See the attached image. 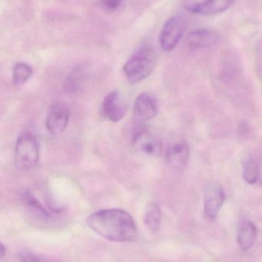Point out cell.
<instances>
[{
  "label": "cell",
  "instance_id": "1",
  "mask_svg": "<svg viewBox=\"0 0 262 262\" xmlns=\"http://www.w3.org/2000/svg\"><path fill=\"white\" fill-rule=\"evenodd\" d=\"M89 227L104 239L113 242H133L139 235L137 225L129 213L120 208L99 210L87 219Z\"/></svg>",
  "mask_w": 262,
  "mask_h": 262
},
{
  "label": "cell",
  "instance_id": "2",
  "mask_svg": "<svg viewBox=\"0 0 262 262\" xmlns=\"http://www.w3.org/2000/svg\"><path fill=\"white\" fill-rule=\"evenodd\" d=\"M157 56L152 47L144 45L132 55L123 67L124 73L128 82L139 83L152 73L156 65Z\"/></svg>",
  "mask_w": 262,
  "mask_h": 262
},
{
  "label": "cell",
  "instance_id": "3",
  "mask_svg": "<svg viewBox=\"0 0 262 262\" xmlns=\"http://www.w3.org/2000/svg\"><path fill=\"white\" fill-rule=\"evenodd\" d=\"M39 145L36 136L28 131L21 133L15 146L14 165L16 169L21 171L33 169L39 163Z\"/></svg>",
  "mask_w": 262,
  "mask_h": 262
},
{
  "label": "cell",
  "instance_id": "4",
  "mask_svg": "<svg viewBox=\"0 0 262 262\" xmlns=\"http://www.w3.org/2000/svg\"><path fill=\"white\" fill-rule=\"evenodd\" d=\"M185 19L181 16H172L165 23L160 35L162 50L171 52L176 49L185 33Z\"/></svg>",
  "mask_w": 262,
  "mask_h": 262
},
{
  "label": "cell",
  "instance_id": "5",
  "mask_svg": "<svg viewBox=\"0 0 262 262\" xmlns=\"http://www.w3.org/2000/svg\"><path fill=\"white\" fill-rule=\"evenodd\" d=\"M70 108L63 102L52 104L46 119V127L49 133L53 136L63 133L70 122Z\"/></svg>",
  "mask_w": 262,
  "mask_h": 262
},
{
  "label": "cell",
  "instance_id": "6",
  "mask_svg": "<svg viewBox=\"0 0 262 262\" xmlns=\"http://www.w3.org/2000/svg\"><path fill=\"white\" fill-rule=\"evenodd\" d=\"M126 102L117 90L110 92L104 98L102 104V113L104 117L112 122H119L127 113Z\"/></svg>",
  "mask_w": 262,
  "mask_h": 262
},
{
  "label": "cell",
  "instance_id": "7",
  "mask_svg": "<svg viewBox=\"0 0 262 262\" xmlns=\"http://www.w3.org/2000/svg\"><path fill=\"white\" fill-rule=\"evenodd\" d=\"M133 144L138 151L147 156H159L162 151L160 139L148 128H142L136 132L133 138Z\"/></svg>",
  "mask_w": 262,
  "mask_h": 262
},
{
  "label": "cell",
  "instance_id": "8",
  "mask_svg": "<svg viewBox=\"0 0 262 262\" xmlns=\"http://www.w3.org/2000/svg\"><path fill=\"white\" fill-rule=\"evenodd\" d=\"M225 200L223 188L217 183L209 184L205 188L204 206L207 217L214 219L217 216Z\"/></svg>",
  "mask_w": 262,
  "mask_h": 262
},
{
  "label": "cell",
  "instance_id": "9",
  "mask_svg": "<svg viewBox=\"0 0 262 262\" xmlns=\"http://www.w3.org/2000/svg\"><path fill=\"white\" fill-rule=\"evenodd\" d=\"M159 110L158 102L152 95L148 93H141L134 104L135 118L139 122H144L156 117Z\"/></svg>",
  "mask_w": 262,
  "mask_h": 262
},
{
  "label": "cell",
  "instance_id": "10",
  "mask_svg": "<svg viewBox=\"0 0 262 262\" xmlns=\"http://www.w3.org/2000/svg\"><path fill=\"white\" fill-rule=\"evenodd\" d=\"M217 40L219 34L217 32L209 29H198L188 33L185 42L188 49L196 50L211 47Z\"/></svg>",
  "mask_w": 262,
  "mask_h": 262
},
{
  "label": "cell",
  "instance_id": "11",
  "mask_svg": "<svg viewBox=\"0 0 262 262\" xmlns=\"http://www.w3.org/2000/svg\"><path fill=\"white\" fill-rule=\"evenodd\" d=\"M167 159L171 167L176 170H183L188 163L189 148L185 142H176L168 147Z\"/></svg>",
  "mask_w": 262,
  "mask_h": 262
},
{
  "label": "cell",
  "instance_id": "12",
  "mask_svg": "<svg viewBox=\"0 0 262 262\" xmlns=\"http://www.w3.org/2000/svg\"><path fill=\"white\" fill-rule=\"evenodd\" d=\"M88 68L84 65H78L73 69L67 76L64 89L69 93H76L83 87L88 76Z\"/></svg>",
  "mask_w": 262,
  "mask_h": 262
},
{
  "label": "cell",
  "instance_id": "13",
  "mask_svg": "<svg viewBox=\"0 0 262 262\" xmlns=\"http://www.w3.org/2000/svg\"><path fill=\"white\" fill-rule=\"evenodd\" d=\"M257 229L255 225L249 221H243L237 228V238L239 246L244 251L250 249L255 241Z\"/></svg>",
  "mask_w": 262,
  "mask_h": 262
},
{
  "label": "cell",
  "instance_id": "14",
  "mask_svg": "<svg viewBox=\"0 0 262 262\" xmlns=\"http://www.w3.org/2000/svg\"><path fill=\"white\" fill-rule=\"evenodd\" d=\"M144 222L151 233L159 231L162 223V211L159 205L151 202L147 205L144 214Z\"/></svg>",
  "mask_w": 262,
  "mask_h": 262
},
{
  "label": "cell",
  "instance_id": "15",
  "mask_svg": "<svg viewBox=\"0 0 262 262\" xmlns=\"http://www.w3.org/2000/svg\"><path fill=\"white\" fill-rule=\"evenodd\" d=\"M233 2L234 0H205L199 15L210 16L224 13L231 7Z\"/></svg>",
  "mask_w": 262,
  "mask_h": 262
},
{
  "label": "cell",
  "instance_id": "16",
  "mask_svg": "<svg viewBox=\"0 0 262 262\" xmlns=\"http://www.w3.org/2000/svg\"><path fill=\"white\" fill-rule=\"evenodd\" d=\"M22 201L24 205L28 208L29 211L39 217L43 219H48L51 217V214L47 211V208H44L43 205L40 203L38 199L30 192H24L23 194Z\"/></svg>",
  "mask_w": 262,
  "mask_h": 262
},
{
  "label": "cell",
  "instance_id": "17",
  "mask_svg": "<svg viewBox=\"0 0 262 262\" xmlns=\"http://www.w3.org/2000/svg\"><path fill=\"white\" fill-rule=\"evenodd\" d=\"M33 75V69L28 64L19 62L13 67V82L16 85L25 83Z\"/></svg>",
  "mask_w": 262,
  "mask_h": 262
},
{
  "label": "cell",
  "instance_id": "18",
  "mask_svg": "<svg viewBox=\"0 0 262 262\" xmlns=\"http://www.w3.org/2000/svg\"><path fill=\"white\" fill-rule=\"evenodd\" d=\"M260 176V167L257 162H248L245 165L243 171L244 180L248 184H254L258 180Z\"/></svg>",
  "mask_w": 262,
  "mask_h": 262
},
{
  "label": "cell",
  "instance_id": "19",
  "mask_svg": "<svg viewBox=\"0 0 262 262\" xmlns=\"http://www.w3.org/2000/svg\"><path fill=\"white\" fill-rule=\"evenodd\" d=\"M205 3V0H183L182 6L186 11L199 15Z\"/></svg>",
  "mask_w": 262,
  "mask_h": 262
},
{
  "label": "cell",
  "instance_id": "20",
  "mask_svg": "<svg viewBox=\"0 0 262 262\" xmlns=\"http://www.w3.org/2000/svg\"><path fill=\"white\" fill-rule=\"evenodd\" d=\"M18 257L23 261H36V260H46L44 257L37 255L34 253L30 252V251H22L18 254Z\"/></svg>",
  "mask_w": 262,
  "mask_h": 262
},
{
  "label": "cell",
  "instance_id": "21",
  "mask_svg": "<svg viewBox=\"0 0 262 262\" xmlns=\"http://www.w3.org/2000/svg\"><path fill=\"white\" fill-rule=\"evenodd\" d=\"M123 0H101L102 6L107 10H116L122 4Z\"/></svg>",
  "mask_w": 262,
  "mask_h": 262
},
{
  "label": "cell",
  "instance_id": "22",
  "mask_svg": "<svg viewBox=\"0 0 262 262\" xmlns=\"http://www.w3.org/2000/svg\"><path fill=\"white\" fill-rule=\"evenodd\" d=\"M0 251H1V253H0V258H4V256H5L6 254H7V248H5V246H4V245L3 243H1V248H0Z\"/></svg>",
  "mask_w": 262,
  "mask_h": 262
}]
</instances>
